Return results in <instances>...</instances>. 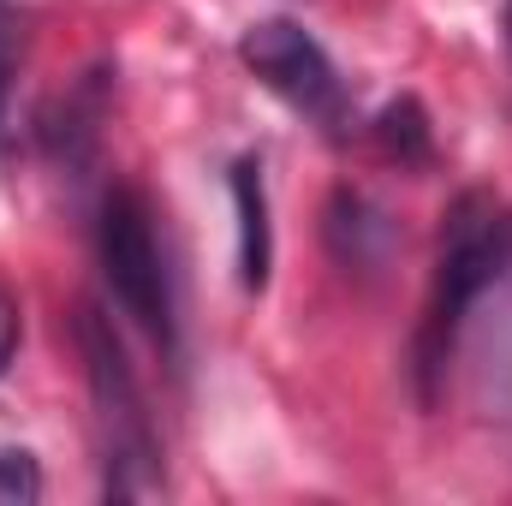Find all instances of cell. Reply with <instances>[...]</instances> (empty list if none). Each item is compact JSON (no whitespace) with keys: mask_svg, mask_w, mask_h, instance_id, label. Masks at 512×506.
Wrapping results in <instances>:
<instances>
[{"mask_svg":"<svg viewBox=\"0 0 512 506\" xmlns=\"http://www.w3.org/2000/svg\"><path fill=\"white\" fill-rule=\"evenodd\" d=\"M507 251H512V221L501 215V203L483 197V191H465V197L447 209V221H441L435 280H429L423 322H417V346H411V370H417L423 405L435 399V387H441L453 352H459L465 316H471L477 298L501 280Z\"/></svg>","mask_w":512,"mask_h":506,"instance_id":"6da1fadb","label":"cell"},{"mask_svg":"<svg viewBox=\"0 0 512 506\" xmlns=\"http://www.w3.org/2000/svg\"><path fill=\"white\" fill-rule=\"evenodd\" d=\"M78 352H84V376H90V405H96V429H102V465H108V495H155L161 489V447H155V423L143 405V387L126 364V346L114 334V322L84 304L78 310Z\"/></svg>","mask_w":512,"mask_h":506,"instance_id":"7a4b0ae2","label":"cell"},{"mask_svg":"<svg viewBox=\"0 0 512 506\" xmlns=\"http://www.w3.org/2000/svg\"><path fill=\"white\" fill-rule=\"evenodd\" d=\"M96 262H102V280L114 292V304L126 310L131 322L173 352L179 340V322H173V274H167V256L155 239V209L143 191L114 185L102 197V215H96Z\"/></svg>","mask_w":512,"mask_h":506,"instance_id":"3957f363","label":"cell"},{"mask_svg":"<svg viewBox=\"0 0 512 506\" xmlns=\"http://www.w3.org/2000/svg\"><path fill=\"white\" fill-rule=\"evenodd\" d=\"M239 60L251 66L292 114H304L310 126L346 131V120H352L346 84H340L328 48L304 24H292V18H262V24H251L239 36Z\"/></svg>","mask_w":512,"mask_h":506,"instance_id":"277c9868","label":"cell"},{"mask_svg":"<svg viewBox=\"0 0 512 506\" xmlns=\"http://www.w3.org/2000/svg\"><path fill=\"white\" fill-rule=\"evenodd\" d=\"M233 209H239V280L245 292L268 286L274 262V227H268V191H262V161H233Z\"/></svg>","mask_w":512,"mask_h":506,"instance_id":"5b68a950","label":"cell"},{"mask_svg":"<svg viewBox=\"0 0 512 506\" xmlns=\"http://www.w3.org/2000/svg\"><path fill=\"white\" fill-rule=\"evenodd\" d=\"M382 143L393 155H405V161H423L429 155V126H423V114H417V102H393L382 114Z\"/></svg>","mask_w":512,"mask_h":506,"instance_id":"8992f818","label":"cell"},{"mask_svg":"<svg viewBox=\"0 0 512 506\" xmlns=\"http://www.w3.org/2000/svg\"><path fill=\"white\" fill-rule=\"evenodd\" d=\"M36 495H42L36 459L18 453V447H6V453H0V501H36Z\"/></svg>","mask_w":512,"mask_h":506,"instance_id":"52a82bcc","label":"cell"},{"mask_svg":"<svg viewBox=\"0 0 512 506\" xmlns=\"http://www.w3.org/2000/svg\"><path fill=\"white\" fill-rule=\"evenodd\" d=\"M12 60H18V18L0 0V149H6V96H12Z\"/></svg>","mask_w":512,"mask_h":506,"instance_id":"ba28073f","label":"cell"},{"mask_svg":"<svg viewBox=\"0 0 512 506\" xmlns=\"http://www.w3.org/2000/svg\"><path fill=\"white\" fill-rule=\"evenodd\" d=\"M18 340H24V316H18V292L0 280V376L12 370L18 358Z\"/></svg>","mask_w":512,"mask_h":506,"instance_id":"9c48e42d","label":"cell"},{"mask_svg":"<svg viewBox=\"0 0 512 506\" xmlns=\"http://www.w3.org/2000/svg\"><path fill=\"white\" fill-rule=\"evenodd\" d=\"M507 42H512V0H507Z\"/></svg>","mask_w":512,"mask_h":506,"instance_id":"30bf717a","label":"cell"}]
</instances>
